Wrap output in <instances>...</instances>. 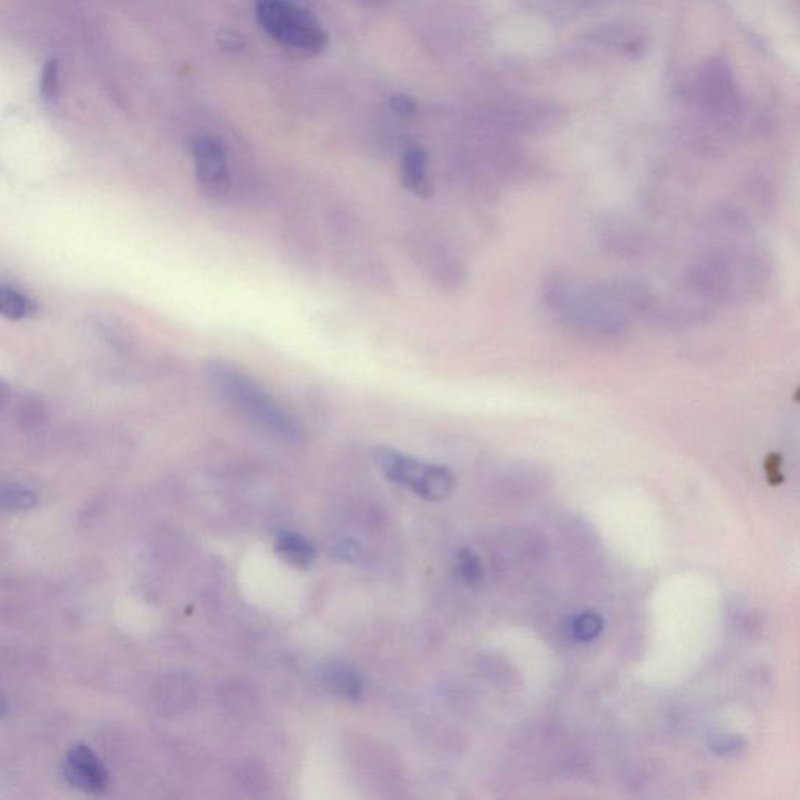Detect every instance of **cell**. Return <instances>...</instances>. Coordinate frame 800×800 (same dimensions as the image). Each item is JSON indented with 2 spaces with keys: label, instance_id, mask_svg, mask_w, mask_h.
Listing matches in <instances>:
<instances>
[{
  "label": "cell",
  "instance_id": "6da1fadb",
  "mask_svg": "<svg viewBox=\"0 0 800 800\" xmlns=\"http://www.w3.org/2000/svg\"><path fill=\"white\" fill-rule=\"evenodd\" d=\"M543 300L561 324L582 335L607 340L629 329L630 316L611 283L585 285L565 272H552L543 282Z\"/></svg>",
  "mask_w": 800,
  "mask_h": 800
},
{
  "label": "cell",
  "instance_id": "7a4b0ae2",
  "mask_svg": "<svg viewBox=\"0 0 800 800\" xmlns=\"http://www.w3.org/2000/svg\"><path fill=\"white\" fill-rule=\"evenodd\" d=\"M208 372L216 390L250 421L282 440H299L302 435L299 422L252 377L240 369L218 361L211 363Z\"/></svg>",
  "mask_w": 800,
  "mask_h": 800
},
{
  "label": "cell",
  "instance_id": "3957f363",
  "mask_svg": "<svg viewBox=\"0 0 800 800\" xmlns=\"http://www.w3.org/2000/svg\"><path fill=\"white\" fill-rule=\"evenodd\" d=\"M254 11L260 29L296 57H316L329 46L324 25L296 0H254Z\"/></svg>",
  "mask_w": 800,
  "mask_h": 800
},
{
  "label": "cell",
  "instance_id": "277c9868",
  "mask_svg": "<svg viewBox=\"0 0 800 800\" xmlns=\"http://www.w3.org/2000/svg\"><path fill=\"white\" fill-rule=\"evenodd\" d=\"M375 461L388 479L425 500H444L454 493V474L446 466L430 465L391 447L375 450Z\"/></svg>",
  "mask_w": 800,
  "mask_h": 800
},
{
  "label": "cell",
  "instance_id": "5b68a950",
  "mask_svg": "<svg viewBox=\"0 0 800 800\" xmlns=\"http://www.w3.org/2000/svg\"><path fill=\"white\" fill-rule=\"evenodd\" d=\"M191 154L197 182L202 190L213 197H222L229 193L232 175L224 144L213 136H199L191 144Z\"/></svg>",
  "mask_w": 800,
  "mask_h": 800
},
{
  "label": "cell",
  "instance_id": "8992f818",
  "mask_svg": "<svg viewBox=\"0 0 800 800\" xmlns=\"http://www.w3.org/2000/svg\"><path fill=\"white\" fill-rule=\"evenodd\" d=\"M66 780L77 790L100 794L108 788V772L90 747L75 746L63 765Z\"/></svg>",
  "mask_w": 800,
  "mask_h": 800
},
{
  "label": "cell",
  "instance_id": "52a82bcc",
  "mask_svg": "<svg viewBox=\"0 0 800 800\" xmlns=\"http://www.w3.org/2000/svg\"><path fill=\"white\" fill-rule=\"evenodd\" d=\"M415 246L418 250L413 254V258L418 260V265L429 272L436 283H441L443 286H458L463 282L465 279L463 268L457 258L450 255L444 247L433 241L432 243L419 241Z\"/></svg>",
  "mask_w": 800,
  "mask_h": 800
},
{
  "label": "cell",
  "instance_id": "ba28073f",
  "mask_svg": "<svg viewBox=\"0 0 800 800\" xmlns=\"http://www.w3.org/2000/svg\"><path fill=\"white\" fill-rule=\"evenodd\" d=\"M427 152L422 147L413 146L405 150L400 165V180L411 193L422 199L433 196V183L427 175Z\"/></svg>",
  "mask_w": 800,
  "mask_h": 800
},
{
  "label": "cell",
  "instance_id": "9c48e42d",
  "mask_svg": "<svg viewBox=\"0 0 800 800\" xmlns=\"http://www.w3.org/2000/svg\"><path fill=\"white\" fill-rule=\"evenodd\" d=\"M599 233L602 235L600 238L602 243L618 255L638 254L640 247L643 246L638 233L621 221H605L604 225L599 227Z\"/></svg>",
  "mask_w": 800,
  "mask_h": 800
},
{
  "label": "cell",
  "instance_id": "30bf717a",
  "mask_svg": "<svg viewBox=\"0 0 800 800\" xmlns=\"http://www.w3.org/2000/svg\"><path fill=\"white\" fill-rule=\"evenodd\" d=\"M324 680L336 696L358 700L363 691L360 674L343 663H330L324 671Z\"/></svg>",
  "mask_w": 800,
  "mask_h": 800
},
{
  "label": "cell",
  "instance_id": "8fae6325",
  "mask_svg": "<svg viewBox=\"0 0 800 800\" xmlns=\"http://www.w3.org/2000/svg\"><path fill=\"white\" fill-rule=\"evenodd\" d=\"M275 549L291 565L308 568L315 561V546L296 532H280Z\"/></svg>",
  "mask_w": 800,
  "mask_h": 800
},
{
  "label": "cell",
  "instance_id": "7c38bea8",
  "mask_svg": "<svg viewBox=\"0 0 800 800\" xmlns=\"http://www.w3.org/2000/svg\"><path fill=\"white\" fill-rule=\"evenodd\" d=\"M36 313V304L27 294L15 286H0V315L10 321H22L32 318Z\"/></svg>",
  "mask_w": 800,
  "mask_h": 800
},
{
  "label": "cell",
  "instance_id": "4fadbf2b",
  "mask_svg": "<svg viewBox=\"0 0 800 800\" xmlns=\"http://www.w3.org/2000/svg\"><path fill=\"white\" fill-rule=\"evenodd\" d=\"M602 630H604V619L594 611L580 613L569 624V633L575 641H580V643H590V641L596 640Z\"/></svg>",
  "mask_w": 800,
  "mask_h": 800
},
{
  "label": "cell",
  "instance_id": "5bb4252c",
  "mask_svg": "<svg viewBox=\"0 0 800 800\" xmlns=\"http://www.w3.org/2000/svg\"><path fill=\"white\" fill-rule=\"evenodd\" d=\"M710 749L718 757L738 758L746 752L747 743L741 736L719 733V735L711 736Z\"/></svg>",
  "mask_w": 800,
  "mask_h": 800
},
{
  "label": "cell",
  "instance_id": "9a60e30c",
  "mask_svg": "<svg viewBox=\"0 0 800 800\" xmlns=\"http://www.w3.org/2000/svg\"><path fill=\"white\" fill-rule=\"evenodd\" d=\"M40 93L46 102H52L60 94V63L49 58L41 71Z\"/></svg>",
  "mask_w": 800,
  "mask_h": 800
},
{
  "label": "cell",
  "instance_id": "2e32d148",
  "mask_svg": "<svg viewBox=\"0 0 800 800\" xmlns=\"http://www.w3.org/2000/svg\"><path fill=\"white\" fill-rule=\"evenodd\" d=\"M458 577L465 583L479 582L482 579V565L477 555L469 549H461L457 555V566H455Z\"/></svg>",
  "mask_w": 800,
  "mask_h": 800
},
{
  "label": "cell",
  "instance_id": "e0dca14e",
  "mask_svg": "<svg viewBox=\"0 0 800 800\" xmlns=\"http://www.w3.org/2000/svg\"><path fill=\"white\" fill-rule=\"evenodd\" d=\"M2 502L5 507L10 508H29L36 504V497L32 491L25 490L24 486L10 485L4 486L2 491Z\"/></svg>",
  "mask_w": 800,
  "mask_h": 800
},
{
  "label": "cell",
  "instance_id": "ac0fdd59",
  "mask_svg": "<svg viewBox=\"0 0 800 800\" xmlns=\"http://www.w3.org/2000/svg\"><path fill=\"white\" fill-rule=\"evenodd\" d=\"M390 105L391 110L396 115L404 116V118L416 115V111H418L415 99H411L410 96H405V94H397V96L391 97Z\"/></svg>",
  "mask_w": 800,
  "mask_h": 800
},
{
  "label": "cell",
  "instance_id": "d6986e66",
  "mask_svg": "<svg viewBox=\"0 0 800 800\" xmlns=\"http://www.w3.org/2000/svg\"><path fill=\"white\" fill-rule=\"evenodd\" d=\"M780 468H782V457H780L779 454L768 455L765 461V469L768 480L772 485H779V483L783 482V475Z\"/></svg>",
  "mask_w": 800,
  "mask_h": 800
},
{
  "label": "cell",
  "instance_id": "ffe728a7",
  "mask_svg": "<svg viewBox=\"0 0 800 800\" xmlns=\"http://www.w3.org/2000/svg\"><path fill=\"white\" fill-rule=\"evenodd\" d=\"M794 402L800 404V388H797L796 393H794Z\"/></svg>",
  "mask_w": 800,
  "mask_h": 800
}]
</instances>
